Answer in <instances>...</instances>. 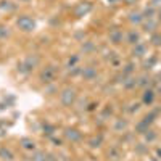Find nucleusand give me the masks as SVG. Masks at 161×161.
I'll return each instance as SVG.
<instances>
[{"label": "nucleus", "instance_id": "obj_43", "mask_svg": "<svg viewBox=\"0 0 161 161\" xmlns=\"http://www.w3.org/2000/svg\"><path fill=\"white\" fill-rule=\"evenodd\" d=\"M21 2H29V0H21Z\"/></svg>", "mask_w": 161, "mask_h": 161}, {"label": "nucleus", "instance_id": "obj_27", "mask_svg": "<svg viewBox=\"0 0 161 161\" xmlns=\"http://www.w3.org/2000/svg\"><path fill=\"white\" fill-rule=\"evenodd\" d=\"M134 69H136V64H134V63H127L123 68V76H132Z\"/></svg>", "mask_w": 161, "mask_h": 161}, {"label": "nucleus", "instance_id": "obj_30", "mask_svg": "<svg viewBox=\"0 0 161 161\" xmlns=\"http://www.w3.org/2000/svg\"><path fill=\"white\" fill-rule=\"evenodd\" d=\"M53 132H55V126H52V124H45L44 126V134H45V136L52 137Z\"/></svg>", "mask_w": 161, "mask_h": 161}, {"label": "nucleus", "instance_id": "obj_33", "mask_svg": "<svg viewBox=\"0 0 161 161\" xmlns=\"http://www.w3.org/2000/svg\"><path fill=\"white\" fill-rule=\"evenodd\" d=\"M139 108H140V103H132L130 108H129V113H137Z\"/></svg>", "mask_w": 161, "mask_h": 161}, {"label": "nucleus", "instance_id": "obj_36", "mask_svg": "<svg viewBox=\"0 0 161 161\" xmlns=\"http://www.w3.org/2000/svg\"><path fill=\"white\" fill-rule=\"evenodd\" d=\"M123 2H124L126 5H136V3H137V0H123Z\"/></svg>", "mask_w": 161, "mask_h": 161}, {"label": "nucleus", "instance_id": "obj_5", "mask_svg": "<svg viewBox=\"0 0 161 161\" xmlns=\"http://www.w3.org/2000/svg\"><path fill=\"white\" fill-rule=\"evenodd\" d=\"M55 76H57V68H55L53 64L45 66V68H44L42 71H40V74H39L40 80H42L44 84H50V82H53Z\"/></svg>", "mask_w": 161, "mask_h": 161}, {"label": "nucleus", "instance_id": "obj_31", "mask_svg": "<svg viewBox=\"0 0 161 161\" xmlns=\"http://www.w3.org/2000/svg\"><path fill=\"white\" fill-rule=\"evenodd\" d=\"M68 73L71 74V76H77V74H80L82 73V68H80V66H73V68H68Z\"/></svg>", "mask_w": 161, "mask_h": 161}, {"label": "nucleus", "instance_id": "obj_19", "mask_svg": "<svg viewBox=\"0 0 161 161\" xmlns=\"http://www.w3.org/2000/svg\"><path fill=\"white\" fill-rule=\"evenodd\" d=\"M152 84V79L147 76V74H143V76H140V77H137V87H142V89H145V87H148Z\"/></svg>", "mask_w": 161, "mask_h": 161}, {"label": "nucleus", "instance_id": "obj_18", "mask_svg": "<svg viewBox=\"0 0 161 161\" xmlns=\"http://www.w3.org/2000/svg\"><path fill=\"white\" fill-rule=\"evenodd\" d=\"M0 158L3 161H13L15 159V155H13V152L10 148H7V147H0Z\"/></svg>", "mask_w": 161, "mask_h": 161}, {"label": "nucleus", "instance_id": "obj_28", "mask_svg": "<svg viewBox=\"0 0 161 161\" xmlns=\"http://www.w3.org/2000/svg\"><path fill=\"white\" fill-rule=\"evenodd\" d=\"M155 64H156V57H152L150 60H147V61L143 63V68H145V69H152Z\"/></svg>", "mask_w": 161, "mask_h": 161}, {"label": "nucleus", "instance_id": "obj_22", "mask_svg": "<svg viewBox=\"0 0 161 161\" xmlns=\"http://www.w3.org/2000/svg\"><path fill=\"white\" fill-rule=\"evenodd\" d=\"M150 44L153 47H161V32H153L150 37Z\"/></svg>", "mask_w": 161, "mask_h": 161}, {"label": "nucleus", "instance_id": "obj_38", "mask_svg": "<svg viewBox=\"0 0 161 161\" xmlns=\"http://www.w3.org/2000/svg\"><path fill=\"white\" fill-rule=\"evenodd\" d=\"M95 106H97V103H90V105H89V110H90V111L95 110Z\"/></svg>", "mask_w": 161, "mask_h": 161}, {"label": "nucleus", "instance_id": "obj_4", "mask_svg": "<svg viewBox=\"0 0 161 161\" xmlns=\"http://www.w3.org/2000/svg\"><path fill=\"white\" fill-rule=\"evenodd\" d=\"M16 26L23 32H31V31L36 29V21L31 16H28V15H23V16H19L16 19Z\"/></svg>", "mask_w": 161, "mask_h": 161}, {"label": "nucleus", "instance_id": "obj_24", "mask_svg": "<svg viewBox=\"0 0 161 161\" xmlns=\"http://www.w3.org/2000/svg\"><path fill=\"white\" fill-rule=\"evenodd\" d=\"M102 142H103V137L102 136H95V137H92L89 140V145L92 147V148H98V147L102 145Z\"/></svg>", "mask_w": 161, "mask_h": 161}, {"label": "nucleus", "instance_id": "obj_13", "mask_svg": "<svg viewBox=\"0 0 161 161\" xmlns=\"http://www.w3.org/2000/svg\"><path fill=\"white\" fill-rule=\"evenodd\" d=\"M121 82H123V87H124V89L132 90V89L137 87V77H134V76H124Z\"/></svg>", "mask_w": 161, "mask_h": 161}, {"label": "nucleus", "instance_id": "obj_34", "mask_svg": "<svg viewBox=\"0 0 161 161\" xmlns=\"http://www.w3.org/2000/svg\"><path fill=\"white\" fill-rule=\"evenodd\" d=\"M150 7H153L155 10H156V8L161 10V0H150Z\"/></svg>", "mask_w": 161, "mask_h": 161}, {"label": "nucleus", "instance_id": "obj_23", "mask_svg": "<svg viewBox=\"0 0 161 161\" xmlns=\"http://www.w3.org/2000/svg\"><path fill=\"white\" fill-rule=\"evenodd\" d=\"M142 13H143L145 19H148V18H155L156 10H155L153 7H150V5H148V7H145V8H143V11H142Z\"/></svg>", "mask_w": 161, "mask_h": 161}, {"label": "nucleus", "instance_id": "obj_7", "mask_svg": "<svg viewBox=\"0 0 161 161\" xmlns=\"http://www.w3.org/2000/svg\"><path fill=\"white\" fill-rule=\"evenodd\" d=\"M92 3L90 2H80L76 8H74V16H77V18H82V16H86V15H89V13L92 11Z\"/></svg>", "mask_w": 161, "mask_h": 161}, {"label": "nucleus", "instance_id": "obj_20", "mask_svg": "<svg viewBox=\"0 0 161 161\" xmlns=\"http://www.w3.org/2000/svg\"><path fill=\"white\" fill-rule=\"evenodd\" d=\"M80 50H82L84 53H93L97 50V45L92 42V40H87V42L82 44V47H80Z\"/></svg>", "mask_w": 161, "mask_h": 161}, {"label": "nucleus", "instance_id": "obj_25", "mask_svg": "<svg viewBox=\"0 0 161 161\" xmlns=\"http://www.w3.org/2000/svg\"><path fill=\"white\" fill-rule=\"evenodd\" d=\"M0 10H3V11H13V10H15V5H13L11 2H8V0H2V2H0Z\"/></svg>", "mask_w": 161, "mask_h": 161}, {"label": "nucleus", "instance_id": "obj_2", "mask_svg": "<svg viewBox=\"0 0 161 161\" xmlns=\"http://www.w3.org/2000/svg\"><path fill=\"white\" fill-rule=\"evenodd\" d=\"M76 97H77V93L74 87H64L60 93V102L63 106H71L76 102Z\"/></svg>", "mask_w": 161, "mask_h": 161}, {"label": "nucleus", "instance_id": "obj_44", "mask_svg": "<svg viewBox=\"0 0 161 161\" xmlns=\"http://www.w3.org/2000/svg\"><path fill=\"white\" fill-rule=\"evenodd\" d=\"M110 161H116V159H110Z\"/></svg>", "mask_w": 161, "mask_h": 161}, {"label": "nucleus", "instance_id": "obj_32", "mask_svg": "<svg viewBox=\"0 0 161 161\" xmlns=\"http://www.w3.org/2000/svg\"><path fill=\"white\" fill-rule=\"evenodd\" d=\"M77 61H79V57H77V55H73V57L68 60V68H73V66H76Z\"/></svg>", "mask_w": 161, "mask_h": 161}, {"label": "nucleus", "instance_id": "obj_9", "mask_svg": "<svg viewBox=\"0 0 161 161\" xmlns=\"http://www.w3.org/2000/svg\"><path fill=\"white\" fill-rule=\"evenodd\" d=\"M31 161H57V156L53 153H45V152H36L31 156Z\"/></svg>", "mask_w": 161, "mask_h": 161}, {"label": "nucleus", "instance_id": "obj_14", "mask_svg": "<svg viewBox=\"0 0 161 161\" xmlns=\"http://www.w3.org/2000/svg\"><path fill=\"white\" fill-rule=\"evenodd\" d=\"M126 42L130 44V45H136L140 42V34L136 31V29H130L127 34H126Z\"/></svg>", "mask_w": 161, "mask_h": 161}, {"label": "nucleus", "instance_id": "obj_41", "mask_svg": "<svg viewBox=\"0 0 161 161\" xmlns=\"http://www.w3.org/2000/svg\"><path fill=\"white\" fill-rule=\"evenodd\" d=\"M158 21H161V10H159V13H158Z\"/></svg>", "mask_w": 161, "mask_h": 161}, {"label": "nucleus", "instance_id": "obj_42", "mask_svg": "<svg viewBox=\"0 0 161 161\" xmlns=\"http://www.w3.org/2000/svg\"><path fill=\"white\" fill-rule=\"evenodd\" d=\"M156 153H158V155H159V156H161V150H158V152H156Z\"/></svg>", "mask_w": 161, "mask_h": 161}, {"label": "nucleus", "instance_id": "obj_17", "mask_svg": "<svg viewBox=\"0 0 161 161\" xmlns=\"http://www.w3.org/2000/svg\"><path fill=\"white\" fill-rule=\"evenodd\" d=\"M142 102H143L145 105H152V103L155 102V90H152V89H145L143 95H142Z\"/></svg>", "mask_w": 161, "mask_h": 161}, {"label": "nucleus", "instance_id": "obj_12", "mask_svg": "<svg viewBox=\"0 0 161 161\" xmlns=\"http://www.w3.org/2000/svg\"><path fill=\"white\" fill-rule=\"evenodd\" d=\"M147 55V45L143 42H139L134 45L132 48V57H136V58H143Z\"/></svg>", "mask_w": 161, "mask_h": 161}, {"label": "nucleus", "instance_id": "obj_37", "mask_svg": "<svg viewBox=\"0 0 161 161\" xmlns=\"http://www.w3.org/2000/svg\"><path fill=\"white\" fill-rule=\"evenodd\" d=\"M119 2H121V0H108V3H110V5H118Z\"/></svg>", "mask_w": 161, "mask_h": 161}, {"label": "nucleus", "instance_id": "obj_11", "mask_svg": "<svg viewBox=\"0 0 161 161\" xmlns=\"http://www.w3.org/2000/svg\"><path fill=\"white\" fill-rule=\"evenodd\" d=\"M142 28H143V31L145 32H156V28H158V19H155V18H148V19H145L143 23H142Z\"/></svg>", "mask_w": 161, "mask_h": 161}, {"label": "nucleus", "instance_id": "obj_3", "mask_svg": "<svg viewBox=\"0 0 161 161\" xmlns=\"http://www.w3.org/2000/svg\"><path fill=\"white\" fill-rule=\"evenodd\" d=\"M155 118H156V113H155V111L150 113V114H147V116H143V119L139 121V123L136 124V132H137V134H142V136H143V134L150 129V126L153 124Z\"/></svg>", "mask_w": 161, "mask_h": 161}, {"label": "nucleus", "instance_id": "obj_16", "mask_svg": "<svg viewBox=\"0 0 161 161\" xmlns=\"http://www.w3.org/2000/svg\"><path fill=\"white\" fill-rule=\"evenodd\" d=\"M127 126H129V123H127V119H123V118H119V119H116L114 121V126H113V130L114 132H124L126 129H127Z\"/></svg>", "mask_w": 161, "mask_h": 161}, {"label": "nucleus", "instance_id": "obj_29", "mask_svg": "<svg viewBox=\"0 0 161 161\" xmlns=\"http://www.w3.org/2000/svg\"><path fill=\"white\" fill-rule=\"evenodd\" d=\"M143 136H145V140H147V142H153V140L156 139V134H155L152 129H148V130L143 134Z\"/></svg>", "mask_w": 161, "mask_h": 161}, {"label": "nucleus", "instance_id": "obj_6", "mask_svg": "<svg viewBox=\"0 0 161 161\" xmlns=\"http://www.w3.org/2000/svg\"><path fill=\"white\" fill-rule=\"evenodd\" d=\"M64 139L71 143H76L82 139V134H80V130H77L76 127H66L64 129Z\"/></svg>", "mask_w": 161, "mask_h": 161}, {"label": "nucleus", "instance_id": "obj_40", "mask_svg": "<svg viewBox=\"0 0 161 161\" xmlns=\"http://www.w3.org/2000/svg\"><path fill=\"white\" fill-rule=\"evenodd\" d=\"M158 92L161 93V80H159V82H158Z\"/></svg>", "mask_w": 161, "mask_h": 161}, {"label": "nucleus", "instance_id": "obj_26", "mask_svg": "<svg viewBox=\"0 0 161 161\" xmlns=\"http://www.w3.org/2000/svg\"><path fill=\"white\" fill-rule=\"evenodd\" d=\"M10 28L8 26H5V24H0V40H3V39H7V37H10Z\"/></svg>", "mask_w": 161, "mask_h": 161}, {"label": "nucleus", "instance_id": "obj_1", "mask_svg": "<svg viewBox=\"0 0 161 161\" xmlns=\"http://www.w3.org/2000/svg\"><path fill=\"white\" fill-rule=\"evenodd\" d=\"M37 64H39V57L37 55H29L18 64V71L21 74H29L37 68Z\"/></svg>", "mask_w": 161, "mask_h": 161}, {"label": "nucleus", "instance_id": "obj_39", "mask_svg": "<svg viewBox=\"0 0 161 161\" xmlns=\"http://www.w3.org/2000/svg\"><path fill=\"white\" fill-rule=\"evenodd\" d=\"M53 140V143H55V145H61V140H58V139H52Z\"/></svg>", "mask_w": 161, "mask_h": 161}, {"label": "nucleus", "instance_id": "obj_10", "mask_svg": "<svg viewBox=\"0 0 161 161\" xmlns=\"http://www.w3.org/2000/svg\"><path fill=\"white\" fill-rule=\"evenodd\" d=\"M123 31L121 29H118V28H114V29H111L110 31V34H108V39H110V42L111 44H114V45H119L121 42H123Z\"/></svg>", "mask_w": 161, "mask_h": 161}, {"label": "nucleus", "instance_id": "obj_8", "mask_svg": "<svg viewBox=\"0 0 161 161\" xmlns=\"http://www.w3.org/2000/svg\"><path fill=\"white\" fill-rule=\"evenodd\" d=\"M80 76H82L84 80H95L97 76H98V71L97 68H93V66H86V68H82V73H80Z\"/></svg>", "mask_w": 161, "mask_h": 161}, {"label": "nucleus", "instance_id": "obj_21", "mask_svg": "<svg viewBox=\"0 0 161 161\" xmlns=\"http://www.w3.org/2000/svg\"><path fill=\"white\" fill-rule=\"evenodd\" d=\"M21 147L24 150H34L36 148V143H34V140H31V139H28V137H24V139H21Z\"/></svg>", "mask_w": 161, "mask_h": 161}, {"label": "nucleus", "instance_id": "obj_35", "mask_svg": "<svg viewBox=\"0 0 161 161\" xmlns=\"http://www.w3.org/2000/svg\"><path fill=\"white\" fill-rule=\"evenodd\" d=\"M118 155H119V152H118L116 148H113V150L108 152V156H110V158H118Z\"/></svg>", "mask_w": 161, "mask_h": 161}, {"label": "nucleus", "instance_id": "obj_15", "mask_svg": "<svg viewBox=\"0 0 161 161\" xmlns=\"http://www.w3.org/2000/svg\"><path fill=\"white\" fill-rule=\"evenodd\" d=\"M129 21L132 24H142L145 21V16L142 11H132V13H129Z\"/></svg>", "mask_w": 161, "mask_h": 161}]
</instances>
